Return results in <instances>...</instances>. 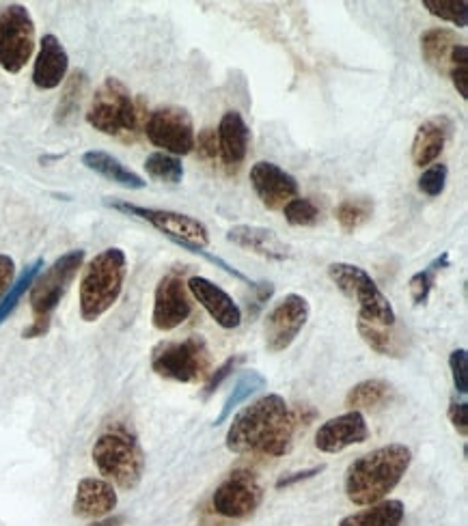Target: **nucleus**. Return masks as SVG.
<instances>
[{"label":"nucleus","instance_id":"17","mask_svg":"<svg viewBox=\"0 0 468 526\" xmlns=\"http://www.w3.org/2000/svg\"><path fill=\"white\" fill-rule=\"evenodd\" d=\"M190 296L210 313L212 320L225 330H236L242 324V309L223 287L214 285L205 276H190L186 281Z\"/></svg>","mask_w":468,"mask_h":526},{"label":"nucleus","instance_id":"11","mask_svg":"<svg viewBox=\"0 0 468 526\" xmlns=\"http://www.w3.org/2000/svg\"><path fill=\"white\" fill-rule=\"evenodd\" d=\"M145 136L154 147H160L164 154L186 156L195 149V123L186 108L160 106L149 113L145 121Z\"/></svg>","mask_w":468,"mask_h":526},{"label":"nucleus","instance_id":"33","mask_svg":"<svg viewBox=\"0 0 468 526\" xmlns=\"http://www.w3.org/2000/svg\"><path fill=\"white\" fill-rule=\"evenodd\" d=\"M449 266V253H440L428 268H423L421 272H417L415 276H412L408 287H410V296H412V302L415 304H425L432 294V289L436 285V276L440 270H445Z\"/></svg>","mask_w":468,"mask_h":526},{"label":"nucleus","instance_id":"42","mask_svg":"<svg viewBox=\"0 0 468 526\" xmlns=\"http://www.w3.org/2000/svg\"><path fill=\"white\" fill-rule=\"evenodd\" d=\"M324 464L320 466H313V468H307V470H298V473H292V475H283L279 481H277V490H285V488H292L296 486V483L300 481H307V479H313L315 475L324 473Z\"/></svg>","mask_w":468,"mask_h":526},{"label":"nucleus","instance_id":"9","mask_svg":"<svg viewBox=\"0 0 468 526\" xmlns=\"http://www.w3.org/2000/svg\"><path fill=\"white\" fill-rule=\"evenodd\" d=\"M35 52V22L24 5L0 7V67L20 74Z\"/></svg>","mask_w":468,"mask_h":526},{"label":"nucleus","instance_id":"23","mask_svg":"<svg viewBox=\"0 0 468 526\" xmlns=\"http://www.w3.org/2000/svg\"><path fill=\"white\" fill-rule=\"evenodd\" d=\"M82 164H85L89 171L98 173L100 177L108 179V182L119 184L123 188L143 190L147 186L145 179L139 173H134L132 169H128L126 164H121L115 156L106 154V151H100V149L85 151V154H82Z\"/></svg>","mask_w":468,"mask_h":526},{"label":"nucleus","instance_id":"13","mask_svg":"<svg viewBox=\"0 0 468 526\" xmlns=\"http://www.w3.org/2000/svg\"><path fill=\"white\" fill-rule=\"evenodd\" d=\"M309 315H311V307L305 296L287 294L285 298H281L266 315L264 322L266 350L270 354L285 352L289 345L296 341L300 330L307 326Z\"/></svg>","mask_w":468,"mask_h":526},{"label":"nucleus","instance_id":"20","mask_svg":"<svg viewBox=\"0 0 468 526\" xmlns=\"http://www.w3.org/2000/svg\"><path fill=\"white\" fill-rule=\"evenodd\" d=\"M67 69H70V57L67 50L54 35H44L39 41V52L33 65V82L41 91L57 89L61 82L67 78Z\"/></svg>","mask_w":468,"mask_h":526},{"label":"nucleus","instance_id":"32","mask_svg":"<svg viewBox=\"0 0 468 526\" xmlns=\"http://www.w3.org/2000/svg\"><path fill=\"white\" fill-rule=\"evenodd\" d=\"M145 173L162 184H180L184 179V164L177 156L164 154V151H154L145 160Z\"/></svg>","mask_w":468,"mask_h":526},{"label":"nucleus","instance_id":"22","mask_svg":"<svg viewBox=\"0 0 468 526\" xmlns=\"http://www.w3.org/2000/svg\"><path fill=\"white\" fill-rule=\"evenodd\" d=\"M453 132V121L447 115H438L428 121H423L417 128L415 141H412V162L415 166H425L428 169L434 164L440 154L445 151V145Z\"/></svg>","mask_w":468,"mask_h":526},{"label":"nucleus","instance_id":"39","mask_svg":"<svg viewBox=\"0 0 468 526\" xmlns=\"http://www.w3.org/2000/svg\"><path fill=\"white\" fill-rule=\"evenodd\" d=\"M242 361H244V356H231V358H227V361H225L223 365L216 367V369L210 373V378L205 380L201 397H203V399H210V397L220 389V384H223V382L231 376L233 371H236V367H238Z\"/></svg>","mask_w":468,"mask_h":526},{"label":"nucleus","instance_id":"15","mask_svg":"<svg viewBox=\"0 0 468 526\" xmlns=\"http://www.w3.org/2000/svg\"><path fill=\"white\" fill-rule=\"evenodd\" d=\"M251 186L257 199L268 207L270 212L283 210V207L298 197V182L294 175L274 162H257L251 169Z\"/></svg>","mask_w":468,"mask_h":526},{"label":"nucleus","instance_id":"37","mask_svg":"<svg viewBox=\"0 0 468 526\" xmlns=\"http://www.w3.org/2000/svg\"><path fill=\"white\" fill-rule=\"evenodd\" d=\"M447 177H449V169L447 164L443 162H434L430 164L428 169H425L419 177V190L423 192L425 197H438L445 192L447 186Z\"/></svg>","mask_w":468,"mask_h":526},{"label":"nucleus","instance_id":"18","mask_svg":"<svg viewBox=\"0 0 468 526\" xmlns=\"http://www.w3.org/2000/svg\"><path fill=\"white\" fill-rule=\"evenodd\" d=\"M216 136L220 149V164H223L227 175H236L240 166L244 164L251 145V130L238 110H227L218 123Z\"/></svg>","mask_w":468,"mask_h":526},{"label":"nucleus","instance_id":"34","mask_svg":"<svg viewBox=\"0 0 468 526\" xmlns=\"http://www.w3.org/2000/svg\"><path fill=\"white\" fill-rule=\"evenodd\" d=\"M423 7L434 18L451 22L458 29H464L468 22V3L466 0H423Z\"/></svg>","mask_w":468,"mask_h":526},{"label":"nucleus","instance_id":"38","mask_svg":"<svg viewBox=\"0 0 468 526\" xmlns=\"http://www.w3.org/2000/svg\"><path fill=\"white\" fill-rule=\"evenodd\" d=\"M199 160H203L205 164H210L212 169H216V166H223L220 164V149H218V136H216V130L214 128H203L199 132V136L195 138V149Z\"/></svg>","mask_w":468,"mask_h":526},{"label":"nucleus","instance_id":"24","mask_svg":"<svg viewBox=\"0 0 468 526\" xmlns=\"http://www.w3.org/2000/svg\"><path fill=\"white\" fill-rule=\"evenodd\" d=\"M462 41L458 39L456 31L449 29H430L421 35V54L423 61L428 63L434 72L438 74H447L449 72V61H451V52Z\"/></svg>","mask_w":468,"mask_h":526},{"label":"nucleus","instance_id":"3","mask_svg":"<svg viewBox=\"0 0 468 526\" xmlns=\"http://www.w3.org/2000/svg\"><path fill=\"white\" fill-rule=\"evenodd\" d=\"M128 274V257L121 248H106L95 255L80 279V317L98 322L115 307Z\"/></svg>","mask_w":468,"mask_h":526},{"label":"nucleus","instance_id":"6","mask_svg":"<svg viewBox=\"0 0 468 526\" xmlns=\"http://www.w3.org/2000/svg\"><path fill=\"white\" fill-rule=\"evenodd\" d=\"M82 263H85V251L76 248V251L61 255L46 272L37 276L31 287V309L35 320L24 330V339L44 337L50 330L52 313L57 311L63 296L67 294V289H70L76 274L80 272Z\"/></svg>","mask_w":468,"mask_h":526},{"label":"nucleus","instance_id":"14","mask_svg":"<svg viewBox=\"0 0 468 526\" xmlns=\"http://www.w3.org/2000/svg\"><path fill=\"white\" fill-rule=\"evenodd\" d=\"M192 315V298L182 272L164 274L156 285L154 294V313L151 322L160 332H171L180 328Z\"/></svg>","mask_w":468,"mask_h":526},{"label":"nucleus","instance_id":"35","mask_svg":"<svg viewBox=\"0 0 468 526\" xmlns=\"http://www.w3.org/2000/svg\"><path fill=\"white\" fill-rule=\"evenodd\" d=\"M283 216L292 227H315L320 223V207L311 199L296 197L283 207Z\"/></svg>","mask_w":468,"mask_h":526},{"label":"nucleus","instance_id":"26","mask_svg":"<svg viewBox=\"0 0 468 526\" xmlns=\"http://www.w3.org/2000/svg\"><path fill=\"white\" fill-rule=\"evenodd\" d=\"M406 509L402 501H380L363 511H356L339 522V526H402Z\"/></svg>","mask_w":468,"mask_h":526},{"label":"nucleus","instance_id":"1","mask_svg":"<svg viewBox=\"0 0 468 526\" xmlns=\"http://www.w3.org/2000/svg\"><path fill=\"white\" fill-rule=\"evenodd\" d=\"M296 419L281 395H264L233 417L225 445L231 453L283 458L294 442Z\"/></svg>","mask_w":468,"mask_h":526},{"label":"nucleus","instance_id":"12","mask_svg":"<svg viewBox=\"0 0 468 526\" xmlns=\"http://www.w3.org/2000/svg\"><path fill=\"white\" fill-rule=\"evenodd\" d=\"M264 501V488L253 470L238 468L212 494V509L229 520H244L253 516Z\"/></svg>","mask_w":468,"mask_h":526},{"label":"nucleus","instance_id":"21","mask_svg":"<svg viewBox=\"0 0 468 526\" xmlns=\"http://www.w3.org/2000/svg\"><path fill=\"white\" fill-rule=\"evenodd\" d=\"M227 240L236 244L244 251H251L259 257L270 261H285L292 257V248H289L277 233L268 227L257 225H236L227 231Z\"/></svg>","mask_w":468,"mask_h":526},{"label":"nucleus","instance_id":"10","mask_svg":"<svg viewBox=\"0 0 468 526\" xmlns=\"http://www.w3.org/2000/svg\"><path fill=\"white\" fill-rule=\"evenodd\" d=\"M106 205L113 207V210L117 212L145 220V223L158 229L162 235H167L173 244H192L199 248H205L210 244L208 227H205L201 220L192 218L188 214L171 212V210H156V207H143V205H134L128 201H106Z\"/></svg>","mask_w":468,"mask_h":526},{"label":"nucleus","instance_id":"4","mask_svg":"<svg viewBox=\"0 0 468 526\" xmlns=\"http://www.w3.org/2000/svg\"><path fill=\"white\" fill-rule=\"evenodd\" d=\"M87 123L106 136L134 143L141 134V106L134 102L130 89L119 78L108 76L93 93Z\"/></svg>","mask_w":468,"mask_h":526},{"label":"nucleus","instance_id":"27","mask_svg":"<svg viewBox=\"0 0 468 526\" xmlns=\"http://www.w3.org/2000/svg\"><path fill=\"white\" fill-rule=\"evenodd\" d=\"M393 397V386L384 380H365L352 386L346 395L348 410H378L380 406H387Z\"/></svg>","mask_w":468,"mask_h":526},{"label":"nucleus","instance_id":"29","mask_svg":"<svg viewBox=\"0 0 468 526\" xmlns=\"http://www.w3.org/2000/svg\"><path fill=\"white\" fill-rule=\"evenodd\" d=\"M87 87H89V76L82 72V69H76V72H72V76L67 78L57 106V123H61V126H65L67 121H72L76 117L82 100H85Z\"/></svg>","mask_w":468,"mask_h":526},{"label":"nucleus","instance_id":"36","mask_svg":"<svg viewBox=\"0 0 468 526\" xmlns=\"http://www.w3.org/2000/svg\"><path fill=\"white\" fill-rule=\"evenodd\" d=\"M447 74L460 98L468 100V48L466 44H458L456 48H453Z\"/></svg>","mask_w":468,"mask_h":526},{"label":"nucleus","instance_id":"30","mask_svg":"<svg viewBox=\"0 0 468 526\" xmlns=\"http://www.w3.org/2000/svg\"><path fill=\"white\" fill-rule=\"evenodd\" d=\"M41 268H44V259L39 257L33 263H29V266H26L20 272L18 281L9 287V292L5 294V298L0 300V326H3L9 320V315L16 311V307L20 304V300L24 298V294L33 287L35 279L41 274Z\"/></svg>","mask_w":468,"mask_h":526},{"label":"nucleus","instance_id":"19","mask_svg":"<svg viewBox=\"0 0 468 526\" xmlns=\"http://www.w3.org/2000/svg\"><path fill=\"white\" fill-rule=\"evenodd\" d=\"M119 503L117 490L106 479L85 477L80 479L74 498V516L87 520H102L115 511Z\"/></svg>","mask_w":468,"mask_h":526},{"label":"nucleus","instance_id":"44","mask_svg":"<svg viewBox=\"0 0 468 526\" xmlns=\"http://www.w3.org/2000/svg\"><path fill=\"white\" fill-rule=\"evenodd\" d=\"M123 522H126V518H123V516H106L102 520H95L89 526H121Z\"/></svg>","mask_w":468,"mask_h":526},{"label":"nucleus","instance_id":"28","mask_svg":"<svg viewBox=\"0 0 468 526\" xmlns=\"http://www.w3.org/2000/svg\"><path fill=\"white\" fill-rule=\"evenodd\" d=\"M264 386H266V378L261 376L259 371H253V369L244 371L242 376L236 380V384H233V389L227 395L223 408H220V414L216 417L214 425L225 423L233 414V410H236L240 404H244L246 399H251L255 393H259Z\"/></svg>","mask_w":468,"mask_h":526},{"label":"nucleus","instance_id":"31","mask_svg":"<svg viewBox=\"0 0 468 526\" xmlns=\"http://www.w3.org/2000/svg\"><path fill=\"white\" fill-rule=\"evenodd\" d=\"M371 216H374V201L367 197L341 201L335 210L337 223L346 233L361 229L365 223H369Z\"/></svg>","mask_w":468,"mask_h":526},{"label":"nucleus","instance_id":"25","mask_svg":"<svg viewBox=\"0 0 468 526\" xmlns=\"http://www.w3.org/2000/svg\"><path fill=\"white\" fill-rule=\"evenodd\" d=\"M356 328H359V335L363 341L369 345L371 350L382 354V356H391L399 358L406 354V332L399 330L395 324L393 326H374L367 322H356Z\"/></svg>","mask_w":468,"mask_h":526},{"label":"nucleus","instance_id":"5","mask_svg":"<svg viewBox=\"0 0 468 526\" xmlns=\"http://www.w3.org/2000/svg\"><path fill=\"white\" fill-rule=\"evenodd\" d=\"M93 464L100 475L121 490H134L145 473V453L128 429L115 427L104 432L93 445Z\"/></svg>","mask_w":468,"mask_h":526},{"label":"nucleus","instance_id":"8","mask_svg":"<svg viewBox=\"0 0 468 526\" xmlns=\"http://www.w3.org/2000/svg\"><path fill=\"white\" fill-rule=\"evenodd\" d=\"M328 279L335 283L343 296L356 302L361 322L374 326H393L397 322L391 300L382 294V289L363 268L346 261L330 263Z\"/></svg>","mask_w":468,"mask_h":526},{"label":"nucleus","instance_id":"43","mask_svg":"<svg viewBox=\"0 0 468 526\" xmlns=\"http://www.w3.org/2000/svg\"><path fill=\"white\" fill-rule=\"evenodd\" d=\"M13 276H16V263L9 255H0V300L9 292Z\"/></svg>","mask_w":468,"mask_h":526},{"label":"nucleus","instance_id":"40","mask_svg":"<svg viewBox=\"0 0 468 526\" xmlns=\"http://www.w3.org/2000/svg\"><path fill=\"white\" fill-rule=\"evenodd\" d=\"M449 367L453 376V386L460 395H468V352L464 348L453 350L449 356Z\"/></svg>","mask_w":468,"mask_h":526},{"label":"nucleus","instance_id":"7","mask_svg":"<svg viewBox=\"0 0 468 526\" xmlns=\"http://www.w3.org/2000/svg\"><path fill=\"white\" fill-rule=\"evenodd\" d=\"M151 369L164 380L199 384L214 371L212 352L201 335H190L182 341H162L151 352Z\"/></svg>","mask_w":468,"mask_h":526},{"label":"nucleus","instance_id":"2","mask_svg":"<svg viewBox=\"0 0 468 526\" xmlns=\"http://www.w3.org/2000/svg\"><path fill=\"white\" fill-rule=\"evenodd\" d=\"M412 464L406 445H387L356 458L346 470V496L359 507L376 505L393 492Z\"/></svg>","mask_w":468,"mask_h":526},{"label":"nucleus","instance_id":"41","mask_svg":"<svg viewBox=\"0 0 468 526\" xmlns=\"http://www.w3.org/2000/svg\"><path fill=\"white\" fill-rule=\"evenodd\" d=\"M449 421L456 427L460 436H468V401H456L451 399L449 404Z\"/></svg>","mask_w":468,"mask_h":526},{"label":"nucleus","instance_id":"16","mask_svg":"<svg viewBox=\"0 0 468 526\" xmlns=\"http://www.w3.org/2000/svg\"><path fill=\"white\" fill-rule=\"evenodd\" d=\"M369 438V425L363 412L348 410L346 414L330 419L315 432V447L322 453H341L352 445H363Z\"/></svg>","mask_w":468,"mask_h":526}]
</instances>
